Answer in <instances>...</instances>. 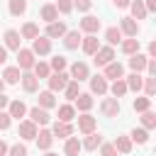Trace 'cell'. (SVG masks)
Listing matches in <instances>:
<instances>
[{
  "label": "cell",
  "mask_w": 156,
  "mask_h": 156,
  "mask_svg": "<svg viewBox=\"0 0 156 156\" xmlns=\"http://www.w3.org/2000/svg\"><path fill=\"white\" fill-rule=\"evenodd\" d=\"M44 156H58V154H54V151H46V154H44Z\"/></svg>",
  "instance_id": "obj_57"
},
{
  "label": "cell",
  "mask_w": 156,
  "mask_h": 156,
  "mask_svg": "<svg viewBox=\"0 0 156 156\" xmlns=\"http://www.w3.org/2000/svg\"><path fill=\"white\" fill-rule=\"evenodd\" d=\"M146 61H149V56L141 54V51H136V54L129 56V68H132L134 73H141V71L146 68Z\"/></svg>",
  "instance_id": "obj_20"
},
{
  "label": "cell",
  "mask_w": 156,
  "mask_h": 156,
  "mask_svg": "<svg viewBox=\"0 0 156 156\" xmlns=\"http://www.w3.org/2000/svg\"><path fill=\"white\" fill-rule=\"evenodd\" d=\"M93 56H95V66H105V63L115 61V46H100Z\"/></svg>",
  "instance_id": "obj_14"
},
{
  "label": "cell",
  "mask_w": 156,
  "mask_h": 156,
  "mask_svg": "<svg viewBox=\"0 0 156 156\" xmlns=\"http://www.w3.org/2000/svg\"><path fill=\"white\" fill-rule=\"evenodd\" d=\"M0 93H5V80L0 78Z\"/></svg>",
  "instance_id": "obj_56"
},
{
  "label": "cell",
  "mask_w": 156,
  "mask_h": 156,
  "mask_svg": "<svg viewBox=\"0 0 156 156\" xmlns=\"http://www.w3.org/2000/svg\"><path fill=\"white\" fill-rule=\"evenodd\" d=\"M132 107H134V112H146V110H151V98H134V102H132Z\"/></svg>",
  "instance_id": "obj_41"
},
{
  "label": "cell",
  "mask_w": 156,
  "mask_h": 156,
  "mask_svg": "<svg viewBox=\"0 0 156 156\" xmlns=\"http://www.w3.org/2000/svg\"><path fill=\"white\" fill-rule=\"evenodd\" d=\"M5 61H7V49L0 46V63H5Z\"/></svg>",
  "instance_id": "obj_55"
},
{
  "label": "cell",
  "mask_w": 156,
  "mask_h": 156,
  "mask_svg": "<svg viewBox=\"0 0 156 156\" xmlns=\"http://www.w3.org/2000/svg\"><path fill=\"white\" fill-rule=\"evenodd\" d=\"M7 156H27V146L22 141H17V144H12L7 149Z\"/></svg>",
  "instance_id": "obj_45"
},
{
  "label": "cell",
  "mask_w": 156,
  "mask_h": 156,
  "mask_svg": "<svg viewBox=\"0 0 156 156\" xmlns=\"http://www.w3.org/2000/svg\"><path fill=\"white\" fill-rule=\"evenodd\" d=\"M98 149H100V156H117V149H115L112 144H105V141H102Z\"/></svg>",
  "instance_id": "obj_48"
},
{
  "label": "cell",
  "mask_w": 156,
  "mask_h": 156,
  "mask_svg": "<svg viewBox=\"0 0 156 156\" xmlns=\"http://www.w3.org/2000/svg\"><path fill=\"white\" fill-rule=\"evenodd\" d=\"M66 32H68V29H66V24L56 20V22H49V24H46V32H44V37H49V39H61Z\"/></svg>",
  "instance_id": "obj_16"
},
{
  "label": "cell",
  "mask_w": 156,
  "mask_h": 156,
  "mask_svg": "<svg viewBox=\"0 0 156 156\" xmlns=\"http://www.w3.org/2000/svg\"><path fill=\"white\" fill-rule=\"evenodd\" d=\"M141 2H144L146 12H156V0H141Z\"/></svg>",
  "instance_id": "obj_50"
},
{
  "label": "cell",
  "mask_w": 156,
  "mask_h": 156,
  "mask_svg": "<svg viewBox=\"0 0 156 156\" xmlns=\"http://www.w3.org/2000/svg\"><path fill=\"white\" fill-rule=\"evenodd\" d=\"M119 32H122V37H136L139 34V22L132 20V17H122L119 20Z\"/></svg>",
  "instance_id": "obj_12"
},
{
  "label": "cell",
  "mask_w": 156,
  "mask_h": 156,
  "mask_svg": "<svg viewBox=\"0 0 156 156\" xmlns=\"http://www.w3.org/2000/svg\"><path fill=\"white\" fill-rule=\"evenodd\" d=\"M32 54L34 56H46V54H51V39L49 37H34L32 39Z\"/></svg>",
  "instance_id": "obj_3"
},
{
  "label": "cell",
  "mask_w": 156,
  "mask_h": 156,
  "mask_svg": "<svg viewBox=\"0 0 156 156\" xmlns=\"http://www.w3.org/2000/svg\"><path fill=\"white\" fill-rule=\"evenodd\" d=\"M37 132H39V129H37V124H34L32 119H22V122H20L17 134H20V139H22V141H32V139L37 136Z\"/></svg>",
  "instance_id": "obj_6"
},
{
  "label": "cell",
  "mask_w": 156,
  "mask_h": 156,
  "mask_svg": "<svg viewBox=\"0 0 156 156\" xmlns=\"http://www.w3.org/2000/svg\"><path fill=\"white\" fill-rule=\"evenodd\" d=\"M141 90L146 93V98H154V95H156V76H149V78H144V85H141Z\"/></svg>",
  "instance_id": "obj_43"
},
{
  "label": "cell",
  "mask_w": 156,
  "mask_h": 156,
  "mask_svg": "<svg viewBox=\"0 0 156 156\" xmlns=\"http://www.w3.org/2000/svg\"><path fill=\"white\" fill-rule=\"evenodd\" d=\"M7 149H10V146H7V144L0 139V156H7Z\"/></svg>",
  "instance_id": "obj_54"
},
{
  "label": "cell",
  "mask_w": 156,
  "mask_h": 156,
  "mask_svg": "<svg viewBox=\"0 0 156 156\" xmlns=\"http://www.w3.org/2000/svg\"><path fill=\"white\" fill-rule=\"evenodd\" d=\"M20 76H22V71H20L17 66H7V68L2 71V80H5V85H17V83H20Z\"/></svg>",
  "instance_id": "obj_27"
},
{
  "label": "cell",
  "mask_w": 156,
  "mask_h": 156,
  "mask_svg": "<svg viewBox=\"0 0 156 156\" xmlns=\"http://www.w3.org/2000/svg\"><path fill=\"white\" fill-rule=\"evenodd\" d=\"M139 39L136 37H127V39H122L119 41V49H122V54H127V56H132V54H136L139 51Z\"/></svg>",
  "instance_id": "obj_26"
},
{
  "label": "cell",
  "mask_w": 156,
  "mask_h": 156,
  "mask_svg": "<svg viewBox=\"0 0 156 156\" xmlns=\"http://www.w3.org/2000/svg\"><path fill=\"white\" fill-rule=\"evenodd\" d=\"M51 134H54V139L58 136V139H66V136H71L73 134V124L71 122H54V127H51Z\"/></svg>",
  "instance_id": "obj_17"
},
{
  "label": "cell",
  "mask_w": 156,
  "mask_h": 156,
  "mask_svg": "<svg viewBox=\"0 0 156 156\" xmlns=\"http://www.w3.org/2000/svg\"><path fill=\"white\" fill-rule=\"evenodd\" d=\"M73 7H76L78 12H88V10L93 7V0H73Z\"/></svg>",
  "instance_id": "obj_49"
},
{
  "label": "cell",
  "mask_w": 156,
  "mask_h": 156,
  "mask_svg": "<svg viewBox=\"0 0 156 156\" xmlns=\"http://www.w3.org/2000/svg\"><path fill=\"white\" fill-rule=\"evenodd\" d=\"M132 144H134V141H132L129 136H124V134L112 141V146L117 149V154H132Z\"/></svg>",
  "instance_id": "obj_33"
},
{
  "label": "cell",
  "mask_w": 156,
  "mask_h": 156,
  "mask_svg": "<svg viewBox=\"0 0 156 156\" xmlns=\"http://www.w3.org/2000/svg\"><path fill=\"white\" fill-rule=\"evenodd\" d=\"M68 76L73 78V80H88L90 78V68H88V63H83V61H76L73 66H71V71H68Z\"/></svg>",
  "instance_id": "obj_7"
},
{
  "label": "cell",
  "mask_w": 156,
  "mask_h": 156,
  "mask_svg": "<svg viewBox=\"0 0 156 156\" xmlns=\"http://www.w3.org/2000/svg\"><path fill=\"white\" fill-rule=\"evenodd\" d=\"M66 66H68L66 56H54V58L49 61V68H51V73H56V71H66Z\"/></svg>",
  "instance_id": "obj_42"
},
{
  "label": "cell",
  "mask_w": 156,
  "mask_h": 156,
  "mask_svg": "<svg viewBox=\"0 0 156 156\" xmlns=\"http://www.w3.org/2000/svg\"><path fill=\"white\" fill-rule=\"evenodd\" d=\"M129 139L136 141V144H146V141H149V129H144V127H134V129L129 132Z\"/></svg>",
  "instance_id": "obj_39"
},
{
  "label": "cell",
  "mask_w": 156,
  "mask_h": 156,
  "mask_svg": "<svg viewBox=\"0 0 156 156\" xmlns=\"http://www.w3.org/2000/svg\"><path fill=\"white\" fill-rule=\"evenodd\" d=\"M61 93L66 95V100H76V95L80 93V88H78V80H73V78H71V80L66 83V88H63Z\"/></svg>",
  "instance_id": "obj_40"
},
{
  "label": "cell",
  "mask_w": 156,
  "mask_h": 156,
  "mask_svg": "<svg viewBox=\"0 0 156 156\" xmlns=\"http://www.w3.org/2000/svg\"><path fill=\"white\" fill-rule=\"evenodd\" d=\"M34 141H37V146H39L41 151H49L51 144H54V134H51V129H39L37 136H34Z\"/></svg>",
  "instance_id": "obj_15"
},
{
  "label": "cell",
  "mask_w": 156,
  "mask_h": 156,
  "mask_svg": "<svg viewBox=\"0 0 156 156\" xmlns=\"http://www.w3.org/2000/svg\"><path fill=\"white\" fill-rule=\"evenodd\" d=\"M73 102H76V105H73L76 110H80V112H90V107H93V102H95V100H93V95H90V93H78Z\"/></svg>",
  "instance_id": "obj_21"
},
{
  "label": "cell",
  "mask_w": 156,
  "mask_h": 156,
  "mask_svg": "<svg viewBox=\"0 0 156 156\" xmlns=\"http://www.w3.org/2000/svg\"><path fill=\"white\" fill-rule=\"evenodd\" d=\"M102 68H105V73H102V76H105L107 80H117V78H124V66H122L119 61H110V63H105Z\"/></svg>",
  "instance_id": "obj_8"
},
{
  "label": "cell",
  "mask_w": 156,
  "mask_h": 156,
  "mask_svg": "<svg viewBox=\"0 0 156 156\" xmlns=\"http://www.w3.org/2000/svg\"><path fill=\"white\" fill-rule=\"evenodd\" d=\"M34 61H37V56L32 54V49H17V68L20 71H32V66H34Z\"/></svg>",
  "instance_id": "obj_2"
},
{
  "label": "cell",
  "mask_w": 156,
  "mask_h": 156,
  "mask_svg": "<svg viewBox=\"0 0 156 156\" xmlns=\"http://www.w3.org/2000/svg\"><path fill=\"white\" fill-rule=\"evenodd\" d=\"M39 17L49 24V22H56L58 20V10H56V5L54 2H46V5H41V10H39Z\"/></svg>",
  "instance_id": "obj_23"
},
{
  "label": "cell",
  "mask_w": 156,
  "mask_h": 156,
  "mask_svg": "<svg viewBox=\"0 0 156 156\" xmlns=\"http://www.w3.org/2000/svg\"><path fill=\"white\" fill-rule=\"evenodd\" d=\"M80 49H83L88 56H93V54L100 49V41H98V37H95V34H85V37L80 39Z\"/></svg>",
  "instance_id": "obj_19"
},
{
  "label": "cell",
  "mask_w": 156,
  "mask_h": 156,
  "mask_svg": "<svg viewBox=\"0 0 156 156\" xmlns=\"http://www.w3.org/2000/svg\"><path fill=\"white\" fill-rule=\"evenodd\" d=\"M124 83H127V90L139 93V90H141V85H144V78H141V73H134V71H132V76H127V78H124Z\"/></svg>",
  "instance_id": "obj_35"
},
{
  "label": "cell",
  "mask_w": 156,
  "mask_h": 156,
  "mask_svg": "<svg viewBox=\"0 0 156 156\" xmlns=\"http://www.w3.org/2000/svg\"><path fill=\"white\" fill-rule=\"evenodd\" d=\"M32 73H34L39 80H46V78L51 76V68H49V63H46V61H34V66H32Z\"/></svg>",
  "instance_id": "obj_31"
},
{
  "label": "cell",
  "mask_w": 156,
  "mask_h": 156,
  "mask_svg": "<svg viewBox=\"0 0 156 156\" xmlns=\"http://www.w3.org/2000/svg\"><path fill=\"white\" fill-rule=\"evenodd\" d=\"M141 127H144V129H154V127H156V115H154L151 110L141 112Z\"/></svg>",
  "instance_id": "obj_44"
},
{
  "label": "cell",
  "mask_w": 156,
  "mask_h": 156,
  "mask_svg": "<svg viewBox=\"0 0 156 156\" xmlns=\"http://www.w3.org/2000/svg\"><path fill=\"white\" fill-rule=\"evenodd\" d=\"M20 83H22L24 93H37V90H39V78H37L32 71H22V76H20Z\"/></svg>",
  "instance_id": "obj_9"
},
{
  "label": "cell",
  "mask_w": 156,
  "mask_h": 156,
  "mask_svg": "<svg viewBox=\"0 0 156 156\" xmlns=\"http://www.w3.org/2000/svg\"><path fill=\"white\" fill-rule=\"evenodd\" d=\"M7 102H10V98H7L5 93H0V110H5V107H7Z\"/></svg>",
  "instance_id": "obj_53"
},
{
  "label": "cell",
  "mask_w": 156,
  "mask_h": 156,
  "mask_svg": "<svg viewBox=\"0 0 156 156\" xmlns=\"http://www.w3.org/2000/svg\"><path fill=\"white\" fill-rule=\"evenodd\" d=\"M100 144H102V136H100L98 132H90V134H85V139L80 141V146H83V149H88V151H95Z\"/></svg>",
  "instance_id": "obj_29"
},
{
  "label": "cell",
  "mask_w": 156,
  "mask_h": 156,
  "mask_svg": "<svg viewBox=\"0 0 156 156\" xmlns=\"http://www.w3.org/2000/svg\"><path fill=\"white\" fill-rule=\"evenodd\" d=\"M7 112H10L12 119H22V117L27 115V105H24L22 100H10V102H7Z\"/></svg>",
  "instance_id": "obj_22"
},
{
  "label": "cell",
  "mask_w": 156,
  "mask_h": 156,
  "mask_svg": "<svg viewBox=\"0 0 156 156\" xmlns=\"http://www.w3.org/2000/svg\"><path fill=\"white\" fill-rule=\"evenodd\" d=\"M129 10H132V20H136V22H139V20H144V17L149 15L141 0H132V2H129Z\"/></svg>",
  "instance_id": "obj_34"
},
{
  "label": "cell",
  "mask_w": 156,
  "mask_h": 156,
  "mask_svg": "<svg viewBox=\"0 0 156 156\" xmlns=\"http://www.w3.org/2000/svg\"><path fill=\"white\" fill-rule=\"evenodd\" d=\"M46 80H49V90H51V93H61V90L66 88V83L71 80V76H68L66 71H56V73H51Z\"/></svg>",
  "instance_id": "obj_1"
},
{
  "label": "cell",
  "mask_w": 156,
  "mask_h": 156,
  "mask_svg": "<svg viewBox=\"0 0 156 156\" xmlns=\"http://www.w3.org/2000/svg\"><path fill=\"white\" fill-rule=\"evenodd\" d=\"M105 41H107V46L119 44V41H122V32H119V27H107V29H105Z\"/></svg>",
  "instance_id": "obj_38"
},
{
  "label": "cell",
  "mask_w": 156,
  "mask_h": 156,
  "mask_svg": "<svg viewBox=\"0 0 156 156\" xmlns=\"http://www.w3.org/2000/svg\"><path fill=\"white\" fill-rule=\"evenodd\" d=\"M61 39H63V46H66L68 51H73V49H78V46H80V39H83V34H80L78 29H73V32H66Z\"/></svg>",
  "instance_id": "obj_18"
},
{
  "label": "cell",
  "mask_w": 156,
  "mask_h": 156,
  "mask_svg": "<svg viewBox=\"0 0 156 156\" xmlns=\"http://www.w3.org/2000/svg\"><path fill=\"white\" fill-rule=\"evenodd\" d=\"M54 5H56V10H58L61 15H68V12L73 10V0H56Z\"/></svg>",
  "instance_id": "obj_46"
},
{
  "label": "cell",
  "mask_w": 156,
  "mask_h": 156,
  "mask_svg": "<svg viewBox=\"0 0 156 156\" xmlns=\"http://www.w3.org/2000/svg\"><path fill=\"white\" fill-rule=\"evenodd\" d=\"M39 107H44V110H51V107H56V93H51V90H44V93H39Z\"/></svg>",
  "instance_id": "obj_36"
},
{
  "label": "cell",
  "mask_w": 156,
  "mask_h": 156,
  "mask_svg": "<svg viewBox=\"0 0 156 156\" xmlns=\"http://www.w3.org/2000/svg\"><path fill=\"white\" fill-rule=\"evenodd\" d=\"M149 58H156V41H151L149 44V54H146Z\"/></svg>",
  "instance_id": "obj_52"
},
{
  "label": "cell",
  "mask_w": 156,
  "mask_h": 156,
  "mask_svg": "<svg viewBox=\"0 0 156 156\" xmlns=\"http://www.w3.org/2000/svg\"><path fill=\"white\" fill-rule=\"evenodd\" d=\"M90 93H95V95H105L107 93V78L105 76H93L90 78Z\"/></svg>",
  "instance_id": "obj_24"
},
{
  "label": "cell",
  "mask_w": 156,
  "mask_h": 156,
  "mask_svg": "<svg viewBox=\"0 0 156 156\" xmlns=\"http://www.w3.org/2000/svg\"><path fill=\"white\" fill-rule=\"evenodd\" d=\"M129 2H132V0H112V5H115V7H119V10H127V7H129Z\"/></svg>",
  "instance_id": "obj_51"
},
{
  "label": "cell",
  "mask_w": 156,
  "mask_h": 156,
  "mask_svg": "<svg viewBox=\"0 0 156 156\" xmlns=\"http://www.w3.org/2000/svg\"><path fill=\"white\" fill-rule=\"evenodd\" d=\"M27 115H29V119L34 122V124H39V127H46L49 122H51V115H49V110H44V107H32V110H27Z\"/></svg>",
  "instance_id": "obj_4"
},
{
  "label": "cell",
  "mask_w": 156,
  "mask_h": 156,
  "mask_svg": "<svg viewBox=\"0 0 156 156\" xmlns=\"http://www.w3.org/2000/svg\"><path fill=\"white\" fill-rule=\"evenodd\" d=\"M95 129H98V119H95L90 112H83V115L78 117V132L90 134V132H95Z\"/></svg>",
  "instance_id": "obj_10"
},
{
  "label": "cell",
  "mask_w": 156,
  "mask_h": 156,
  "mask_svg": "<svg viewBox=\"0 0 156 156\" xmlns=\"http://www.w3.org/2000/svg\"><path fill=\"white\" fill-rule=\"evenodd\" d=\"M100 110H102V115H105V117H119V112H122V107H119V100H117V98H105V100L100 102Z\"/></svg>",
  "instance_id": "obj_5"
},
{
  "label": "cell",
  "mask_w": 156,
  "mask_h": 156,
  "mask_svg": "<svg viewBox=\"0 0 156 156\" xmlns=\"http://www.w3.org/2000/svg\"><path fill=\"white\" fill-rule=\"evenodd\" d=\"M20 37H22V39H34V37H39V24H37V22H24Z\"/></svg>",
  "instance_id": "obj_37"
},
{
  "label": "cell",
  "mask_w": 156,
  "mask_h": 156,
  "mask_svg": "<svg viewBox=\"0 0 156 156\" xmlns=\"http://www.w3.org/2000/svg\"><path fill=\"white\" fill-rule=\"evenodd\" d=\"M76 107L71 105V102H66V105H61L58 107V122H73L76 119Z\"/></svg>",
  "instance_id": "obj_32"
},
{
  "label": "cell",
  "mask_w": 156,
  "mask_h": 156,
  "mask_svg": "<svg viewBox=\"0 0 156 156\" xmlns=\"http://www.w3.org/2000/svg\"><path fill=\"white\" fill-rule=\"evenodd\" d=\"M10 124H12L10 112H7V110H0V129H10Z\"/></svg>",
  "instance_id": "obj_47"
},
{
  "label": "cell",
  "mask_w": 156,
  "mask_h": 156,
  "mask_svg": "<svg viewBox=\"0 0 156 156\" xmlns=\"http://www.w3.org/2000/svg\"><path fill=\"white\" fill-rule=\"evenodd\" d=\"M2 39H5V44H2V46H5L7 51H17V49L22 46V37H20V32H17V29H7Z\"/></svg>",
  "instance_id": "obj_13"
},
{
  "label": "cell",
  "mask_w": 156,
  "mask_h": 156,
  "mask_svg": "<svg viewBox=\"0 0 156 156\" xmlns=\"http://www.w3.org/2000/svg\"><path fill=\"white\" fill-rule=\"evenodd\" d=\"M7 12L12 17H22L27 12V0H7Z\"/></svg>",
  "instance_id": "obj_30"
},
{
  "label": "cell",
  "mask_w": 156,
  "mask_h": 156,
  "mask_svg": "<svg viewBox=\"0 0 156 156\" xmlns=\"http://www.w3.org/2000/svg\"><path fill=\"white\" fill-rule=\"evenodd\" d=\"M107 90L112 93V98H124L129 90H127V83H124V78H117V80H112V85H107Z\"/></svg>",
  "instance_id": "obj_28"
},
{
  "label": "cell",
  "mask_w": 156,
  "mask_h": 156,
  "mask_svg": "<svg viewBox=\"0 0 156 156\" xmlns=\"http://www.w3.org/2000/svg\"><path fill=\"white\" fill-rule=\"evenodd\" d=\"M80 149H83V146H80V139H78V136H73V134L66 136V144H63V154H66V156H78Z\"/></svg>",
  "instance_id": "obj_25"
},
{
  "label": "cell",
  "mask_w": 156,
  "mask_h": 156,
  "mask_svg": "<svg viewBox=\"0 0 156 156\" xmlns=\"http://www.w3.org/2000/svg\"><path fill=\"white\" fill-rule=\"evenodd\" d=\"M80 29L78 32H85V34H98V29H100V20L95 17V15H85L83 20H80V24H78Z\"/></svg>",
  "instance_id": "obj_11"
}]
</instances>
